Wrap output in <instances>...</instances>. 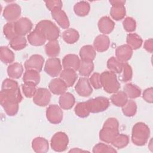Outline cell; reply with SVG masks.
<instances>
[{
  "instance_id": "cell-1",
  "label": "cell",
  "mask_w": 153,
  "mask_h": 153,
  "mask_svg": "<svg viewBox=\"0 0 153 153\" xmlns=\"http://www.w3.org/2000/svg\"><path fill=\"white\" fill-rule=\"evenodd\" d=\"M119 123L115 118H108L99 132V138L101 140L111 143L119 134Z\"/></svg>"
},
{
  "instance_id": "cell-2",
  "label": "cell",
  "mask_w": 153,
  "mask_h": 153,
  "mask_svg": "<svg viewBox=\"0 0 153 153\" xmlns=\"http://www.w3.org/2000/svg\"><path fill=\"white\" fill-rule=\"evenodd\" d=\"M150 130L148 126L143 123H136L132 128L131 140L137 146L145 145L149 137Z\"/></svg>"
},
{
  "instance_id": "cell-3",
  "label": "cell",
  "mask_w": 153,
  "mask_h": 153,
  "mask_svg": "<svg viewBox=\"0 0 153 153\" xmlns=\"http://www.w3.org/2000/svg\"><path fill=\"white\" fill-rule=\"evenodd\" d=\"M35 28L39 30L47 40H57L60 35L59 27L51 21L43 20L38 23Z\"/></svg>"
},
{
  "instance_id": "cell-4",
  "label": "cell",
  "mask_w": 153,
  "mask_h": 153,
  "mask_svg": "<svg viewBox=\"0 0 153 153\" xmlns=\"http://www.w3.org/2000/svg\"><path fill=\"white\" fill-rule=\"evenodd\" d=\"M102 87L108 93H115L120 88V84L115 73L111 71H104L100 76Z\"/></svg>"
},
{
  "instance_id": "cell-5",
  "label": "cell",
  "mask_w": 153,
  "mask_h": 153,
  "mask_svg": "<svg viewBox=\"0 0 153 153\" xmlns=\"http://www.w3.org/2000/svg\"><path fill=\"white\" fill-rule=\"evenodd\" d=\"M90 113H99L105 111L109 106L108 98L103 96L89 99L85 102Z\"/></svg>"
},
{
  "instance_id": "cell-6",
  "label": "cell",
  "mask_w": 153,
  "mask_h": 153,
  "mask_svg": "<svg viewBox=\"0 0 153 153\" xmlns=\"http://www.w3.org/2000/svg\"><path fill=\"white\" fill-rule=\"evenodd\" d=\"M69 143V138L67 134L62 131L56 133L51 139L52 149L56 152H62L66 150Z\"/></svg>"
},
{
  "instance_id": "cell-7",
  "label": "cell",
  "mask_w": 153,
  "mask_h": 153,
  "mask_svg": "<svg viewBox=\"0 0 153 153\" xmlns=\"http://www.w3.org/2000/svg\"><path fill=\"white\" fill-rule=\"evenodd\" d=\"M62 69V66L60 59L57 57H51L47 60L44 71L51 77H56L60 75Z\"/></svg>"
},
{
  "instance_id": "cell-8",
  "label": "cell",
  "mask_w": 153,
  "mask_h": 153,
  "mask_svg": "<svg viewBox=\"0 0 153 153\" xmlns=\"http://www.w3.org/2000/svg\"><path fill=\"white\" fill-rule=\"evenodd\" d=\"M109 3L112 5L110 15L115 20H120L126 16V8L124 4L126 1L113 0L109 1Z\"/></svg>"
},
{
  "instance_id": "cell-9",
  "label": "cell",
  "mask_w": 153,
  "mask_h": 153,
  "mask_svg": "<svg viewBox=\"0 0 153 153\" xmlns=\"http://www.w3.org/2000/svg\"><path fill=\"white\" fill-rule=\"evenodd\" d=\"M46 117L50 123L54 124H59L63 120V111L57 105H50L47 108Z\"/></svg>"
},
{
  "instance_id": "cell-10",
  "label": "cell",
  "mask_w": 153,
  "mask_h": 153,
  "mask_svg": "<svg viewBox=\"0 0 153 153\" xmlns=\"http://www.w3.org/2000/svg\"><path fill=\"white\" fill-rule=\"evenodd\" d=\"M21 14V8L16 3L7 5L4 9L3 17L8 22H15Z\"/></svg>"
},
{
  "instance_id": "cell-11",
  "label": "cell",
  "mask_w": 153,
  "mask_h": 153,
  "mask_svg": "<svg viewBox=\"0 0 153 153\" xmlns=\"http://www.w3.org/2000/svg\"><path fill=\"white\" fill-rule=\"evenodd\" d=\"M14 26L17 35L24 36L30 33L33 25L28 18L22 17L14 22Z\"/></svg>"
},
{
  "instance_id": "cell-12",
  "label": "cell",
  "mask_w": 153,
  "mask_h": 153,
  "mask_svg": "<svg viewBox=\"0 0 153 153\" xmlns=\"http://www.w3.org/2000/svg\"><path fill=\"white\" fill-rule=\"evenodd\" d=\"M51 93L45 88H39L33 97V102L39 106H47L51 99Z\"/></svg>"
},
{
  "instance_id": "cell-13",
  "label": "cell",
  "mask_w": 153,
  "mask_h": 153,
  "mask_svg": "<svg viewBox=\"0 0 153 153\" xmlns=\"http://www.w3.org/2000/svg\"><path fill=\"white\" fill-rule=\"evenodd\" d=\"M44 63V59L39 54H33L31 56L24 64L26 70H34L41 72Z\"/></svg>"
},
{
  "instance_id": "cell-14",
  "label": "cell",
  "mask_w": 153,
  "mask_h": 153,
  "mask_svg": "<svg viewBox=\"0 0 153 153\" xmlns=\"http://www.w3.org/2000/svg\"><path fill=\"white\" fill-rule=\"evenodd\" d=\"M75 90L78 94L82 97H88L93 92L89 79L86 77H81L78 79Z\"/></svg>"
},
{
  "instance_id": "cell-15",
  "label": "cell",
  "mask_w": 153,
  "mask_h": 153,
  "mask_svg": "<svg viewBox=\"0 0 153 153\" xmlns=\"http://www.w3.org/2000/svg\"><path fill=\"white\" fill-rule=\"evenodd\" d=\"M52 18L63 29H68L69 26L68 17L62 8H55L51 11Z\"/></svg>"
},
{
  "instance_id": "cell-16",
  "label": "cell",
  "mask_w": 153,
  "mask_h": 153,
  "mask_svg": "<svg viewBox=\"0 0 153 153\" xmlns=\"http://www.w3.org/2000/svg\"><path fill=\"white\" fill-rule=\"evenodd\" d=\"M133 54V50L127 44L118 47L115 50L116 59L122 63H126L129 60Z\"/></svg>"
},
{
  "instance_id": "cell-17",
  "label": "cell",
  "mask_w": 153,
  "mask_h": 153,
  "mask_svg": "<svg viewBox=\"0 0 153 153\" xmlns=\"http://www.w3.org/2000/svg\"><path fill=\"white\" fill-rule=\"evenodd\" d=\"M81 60L78 56L74 54L66 55L62 60V66L64 69H71L78 71L79 67Z\"/></svg>"
},
{
  "instance_id": "cell-18",
  "label": "cell",
  "mask_w": 153,
  "mask_h": 153,
  "mask_svg": "<svg viewBox=\"0 0 153 153\" xmlns=\"http://www.w3.org/2000/svg\"><path fill=\"white\" fill-rule=\"evenodd\" d=\"M48 88L53 94L61 95L66 92L68 87L62 79L56 78L53 79L49 82Z\"/></svg>"
},
{
  "instance_id": "cell-19",
  "label": "cell",
  "mask_w": 153,
  "mask_h": 153,
  "mask_svg": "<svg viewBox=\"0 0 153 153\" xmlns=\"http://www.w3.org/2000/svg\"><path fill=\"white\" fill-rule=\"evenodd\" d=\"M110 45V39L108 36L101 34L96 37L93 42V48L98 52L106 51Z\"/></svg>"
},
{
  "instance_id": "cell-20",
  "label": "cell",
  "mask_w": 153,
  "mask_h": 153,
  "mask_svg": "<svg viewBox=\"0 0 153 153\" xmlns=\"http://www.w3.org/2000/svg\"><path fill=\"white\" fill-rule=\"evenodd\" d=\"M78 78L75 71L71 69H64L60 74V78L66 84L68 87H72Z\"/></svg>"
},
{
  "instance_id": "cell-21",
  "label": "cell",
  "mask_w": 153,
  "mask_h": 153,
  "mask_svg": "<svg viewBox=\"0 0 153 153\" xmlns=\"http://www.w3.org/2000/svg\"><path fill=\"white\" fill-rule=\"evenodd\" d=\"M32 148L37 153L47 152L49 149L48 142L44 137H36L32 142Z\"/></svg>"
},
{
  "instance_id": "cell-22",
  "label": "cell",
  "mask_w": 153,
  "mask_h": 153,
  "mask_svg": "<svg viewBox=\"0 0 153 153\" xmlns=\"http://www.w3.org/2000/svg\"><path fill=\"white\" fill-rule=\"evenodd\" d=\"M27 38L29 43L33 46H41L44 44L47 41L41 32L36 28L29 33Z\"/></svg>"
},
{
  "instance_id": "cell-23",
  "label": "cell",
  "mask_w": 153,
  "mask_h": 153,
  "mask_svg": "<svg viewBox=\"0 0 153 153\" xmlns=\"http://www.w3.org/2000/svg\"><path fill=\"white\" fill-rule=\"evenodd\" d=\"M0 102L4 111L8 115L14 116L17 113L19 103L2 98H0Z\"/></svg>"
},
{
  "instance_id": "cell-24",
  "label": "cell",
  "mask_w": 153,
  "mask_h": 153,
  "mask_svg": "<svg viewBox=\"0 0 153 153\" xmlns=\"http://www.w3.org/2000/svg\"><path fill=\"white\" fill-rule=\"evenodd\" d=\"M97 25L99 31L105 35L110 33L113 30L115 23L109 17L104 16L99 19Z\"/></svg>"
},
{
  "instance_id": "cell-25",
  "label": "cell",
  "mask_w": 153,
  "mask_h": 153,
  "mask_svg": "<svg viewBox=\"0 0 153 153\" xmlns=\"http://www.w3.org/2000/svg\"><path fill=\"white\" fill-rule=\"evenodd\" d=\"M75 99L72 94L65 92L60 95L59 99V106L63 109H70L75 104Z\"/></svg>"
},
{
  "instance_id": "cell-26",
  "label": "cell",
  "mask_w": 153,
  "mask_h": 153,
  "mask_svg": "<svg viewBox=\"0 0 153 153\" xmlns=\"http://www.w3.org/2000/svg\"><path fill=\"white\" fill-rule=\"evenodd\" d=\"M96 56V50L93 46L86 45L81 47L79 50V56L81 60L93 62Z\"/></svg>"
},
{
  "instance_id": "cell-27",
  "label": "cell",
  "mask_w": 153,
  "mask_h": 153,
  "mask_svg": "<svg viewBox=\"0 0 153 153\" xmlns=\"http://www.w3.org/2000/svg\"><path fill=\"white\" fill-rule=\"evenodd\" d=\"M23 80L25 84H31L35 86L39 83V72L34 70H26L23 76Z\"/></svg>"
},
{
  "instance_id": "cell-28",
  "label": "cell",
  "mask_w": 153,
  "mask_h": 153,
  "mask_svg": "<svg viewBox=\"0 0 153 153\" xmlns=\"http://www.w3.org/2000/svg\"><path fill=\"white\" fill-rule=\"evenodd\" d=\"M23 72V67L21 63H13L7 68V74L12 79H19Z\"/></svg>"
},
{
  "instance_id": "cell-29",
  "label": "cell",
  "mask_w": 153,
  "mask_h": 153,
  "mask_svg": "<svg viewBox=\"0 0 153 153\" xmlns=\"http://www.w3.org/2000/svg\"><path fill=\"white\" fill-rule=\"evenodd\" d=\"M79 38V35L78 32L73 28H68L62 33L63 39L69 44L75 43Z\"/></svg>"
},
{
  "instance_id": "cell-30",
  "label": "cell",
  "mask_w": 153,
  "mask_h": 153,
  "mask_svg": "<svg viewBox=\"0 0 153 153\" xmlns=\"http://www.w3.org/2000/svg\"><path fill=\"white\" fill-rule=\"evenodd\" d=\"M60 45L57 40L49 41L45 46L46 54L50 57H56L60 53Z\"/></svg>"
},
{
  "instance_id": "cell-31",
  "label": "cell",
  "mask_w": 153,
  "mask_h": 153,
  "mask_svg": "<svg viewBox=\"0 0 153 153\" xmlns=\"http://www.w3.org/2000/svg\"><path fill=\"white\" fill-rule=\"evenodd\" d=\"M0 59L4 63H12L15 59V55L8 47L2 46L0 48Z\"/></svg>"
},
{
  "instance_id": "cell-32",
  "label": "cell",
  "mask_w": 153,
  "mask_h": 153,
  "mask_svg": "<svg viewBox=\"0 0 153 153\" xmlns=\"http://www.w3.org/2000/svg\"><path fill=\"white\" fill-rule=\"evenodd\" d=\"M127 44L133 50L139 48L143 42L142 39L136 33H128L126 38Z\"/></svg>"
},
{
  "instance_id": "cell-33",
  "label": "cell",
  "mask_w": 153,
  "mask_h": 153,
  "mask_svg": "<svg viewBox=\"0 0 153 153\" xmlns=\"http://www.w3.org/2000/svg\"><path fill=\"white\" fill-rule=\"evenodd\" d=\"M90 10V5L87 1H79L75 4L74 7V11L76 15L84 17L87 16Z\"/></svg>"
},
{
  "instance_id": "cell-34",
  "label": "cell",
  "mask_w": 153,
  "mask_h": 153,
  "mask_svg": "<svg viewBox=\"0 0 153 153\" xmlns=\"http://www.w3.org/2000/svg\"><path fill=\"white\" fill-rule=\"evenodd\" d=\"M123 90L128 98L135 99L139 97L141 94V90L137 85L131 83L126 84Z\"/></svg>"
},
{
  "instance_id": "cell-35",
  "label": "cell",
  "mask_w": 153,
  "mask_h": 153,
  "mask_svg": "<svg viewBox=\"0 0 153 153\" xmlns=\"http://www.w3.org/2000/svg\"><path fill=\"white\" fill-rule=\"evenodd\" d=\"M110 99L115 106L122 107L128 100V97L123 91H118L111 96Z\"/></svg>"
},
{
  "instance_id": "cell-36",
  "label": "cell",
  "mask_w": 153,
  "mask_h": 153,
  "mask_svg": "<svg viewBox=\"0 0 153 153\" xmlns=\"http://www.w3.org/2000/svg\"><path fill=\"white\" fill-rule=\"evenodd\" d=\"M94 69V64L93 62L81 60L78 69L79 74L82 76H89Z\"/></svg>"
},
{
  "instance_id": "cell-37",
  "label": "cell",
  "mask_w": 153,
  "mask_h": 153,
  "mask_svg": "<svg viewBox=\"0 0 153 153\" xmlns=\"http://www.w3.org/2000/svg\"><path fill=\"white\" fill-rule=\"evenodd\" d=\"M27 41L24 36H16L10 41V47L14 50H21L26 47Z\"/></svg>"
},
{
  "instance_id": "cell-38",
  "label": "cell",
  "mask_w": 153,
  "mask_h": 153,
  "mask_svg": "<svg viewBox=\"0 0 153 153\" xmlns=\"http://www.w3.org/2000/svg\"><path fill=\"white\" fill-rule=\"evenodd\" d=\"M123 63L118 60L115 57H111L107 62L108 69L115 74H120L123 69Z\"/></svg>"
},
{
  "instance_id": "cell-39",
  "label": "cell",
  "mask_w": 153,
  "mask_h": 153,
  "mask_svg": "<svg viewBox=\"0 0 153 153\" xmlns=\"http://www.w3.org/2000/svg\"><path fill=\"white\" fill-rule=\"evenodd\" d=\"M123 114L126 117H133L137 111V105L134 100H128L121 107Z\"/></svg>"
},
{
  "instance_id": "cell-40",
  "label": "cell",
  "mask_w": 153,
  "mask_h": 153,
  "mask_svg": "<svg viewBox=\"0 0 153 153\" xmlns=\"http://www.w3.org/2000/svg\"><path fill=\"white\" fill-rule=\"evenodd\" d=\"M129 143V137L124 134H118L111 143L115 148L121 149L126 147Z\"/></svg>"
},
{
  "instance_id": "cell-41",
  "label": "cell",
  "mask_w": 153,
  "mask_h": 153,
  "mask_svg": "<svg viewBox=\"0 0 153 153\" xmlns=\"http://www.w3.org/2000/svg\"><path fill=\"white\" fill-rule=\"evenodd\" d=\"M120 74L121 75L119 78H120V80H121L123 82H126L131 79L132 75H133L132 69L131 66L128 65L127 62L123 63V69Z\"/></svg>"
},
{
  "instance_id": "cell-42",
  "label": "cell",
  "mask_w": 153,
  "mask_h": 153,
  "mask_svg": "<svg viewBox=\"0 0 153 153\" xmlns=\"http://www.w3.org/2000/svg\"><path fill=\"white\" fill-rule=\"evenodd\" d=\"M3 33L5 38L10 41L17 36L15 30L14 22H8L6 23L3 27Z\"/></svg>"
},
{
  "instance_id": "cell-43",
  "label": "cell",
  "mask_w": 153,
  "mask_h": 153,
  "mask_svg": "<svg viewBox=\"0 0 153 153\" xmlns=\"http://www.w3.org/2000/svg\"><path fill=\"white\" fill-rule=\"evenodd\" d=\"M74 111L75 114L81 118L87 117L90 113L85 102H80L76 104L75 107Z\"/></svg>"
},
{
  "instance_id": "cell-44",
  "label": "cell",
  "mask_w": 153,
  "mask_h": 153,
  "mask_svg": "<svg viewBox=\"0 0 153 153\" xmlns=\"http://www.w3.org/2000/svg\"><path fill=\"white\" fill-rule=\"evenodd\" d=\"M93 152L102 153V152H117V151L112 146L105 144L103 143H99L95 145L93 148Z\"/></svg>"
},
{
  "instance_id": "cell-45",
  "label": "cell",
  "mask_w": 153,
  "mask_h": 153,
  "mask_svg": "<svg viewBox=\"0 0 153 153\" xmlns=\"http://www.w3.org/2000/svg\"><path fill=\"white\" fill-rule=\"evenodd\" d=\"M123 27L126 31L128 32H132L135 30L136 27V21L130 17H126L123 22Z\"/></svg>"
},
{
  "instance_id": "cell-46",
  "label": "cell",
  "mask_w": 153,
  "mask_h": 153,
  "mask_svg": "<svg viewBox=\"0 0 153 153\" xmlns=\"http://www.w3.org/2000/svg\"><path fill=\"white\" fill-rule=\"evenodd\" d=\"M22 90L24 93V95L25 97L27 98H30L33 97L35 95L36 89V86L35 85L31 84H25L24 83L22 84Z\"/></svg>"
},
{
  "instance_id": "cell-47",
  "label": "cell",
  "mask_w": 153,
  "mask_h": 153,
  "mask_svg": "<svg viewBox=\"0 0 153 153\" xmlns=\"http://www.w3.org/2000/svg\"><path fill=\"white\" fill-rule=\"evenodd\" d=\"M18 88H19V87L18 83L16 81L10 78H7L2 82L1 90H14Z\"/></svg>"
},
{
  "instance_id": "cell-48",
  "label": "cell",
  "mask_w": 153,
  "mask_h": 153,
  "mask_svg": "<svg viewBox=\"0 0 153 153\" xmlns=\"http://www.w3.org/2000/svg\"><path fill=\"white\" fill-rule=\"evenodd\" d=\"M100 76V74L99 73L95 72L90 76L89 79V81L91 85L95 89H99L102 87Z\"/></svg>"
},
{
  "instance_id": "cell-49",
  "label": "cell",
  "mask_w": 153,
  "mask_h": 153,
  "mask_svg": "<svg viewBox=\"0 0 153 153\" xmlns=\"http://www.w3.org/2000/svg\"><path fill=\"white\" fill-rule=\"evenodd\" d=\"M47 8L51 11L55 8H62L63 3L61 1H45Z\"/></svg>"
},
{
  "instance_id": "cell-50",
  "label": "cell",
  "mask_w": 153,
  "mask_h": 153,
  "mask_svg": "<svg viewBox=\"0 0 153 153\" xmlns=\"http://www.w3.org/2000/svg\"><path fill=\"white\" fill-rule=\"evenodd\" d=\"M143 99L149 103H152L153 102V89L152 87L148 88L143 92Z\"/></svg>"
},
{
  "instance_id": "cell-51",
  "label": "cell",
  "mask_w": 153,
  "mask_h": 153,
  "mask_svg": "<svg viewBox=\"0 0 153 153\" xmlns=\"http://www.w3.org/2000/svg\"><path fill=\"white\" fill-rule=\"evenodd\" d=\"M144 48L149 53H152L153 51V44H152V39L149 38L148 39H146L144 42L143 45Z\"/></svg>"
},
{
  "instance_id": "cell-52",
  "label": "cell",
  "mask_w": 153,
  "mask_h": 153,
  "mask_svg": "<svg viewBox=\"0 0 153 153\" xmlns=\"http://www.w3.org/2000/svg\"><path fill=\"white\" fill-rule=\"evenodd\" d=\"M86 151H84V150H82V149H80L79 148H74L73 149H71L69 151V152H85Z\"/></svg>"
}]
</instances>
